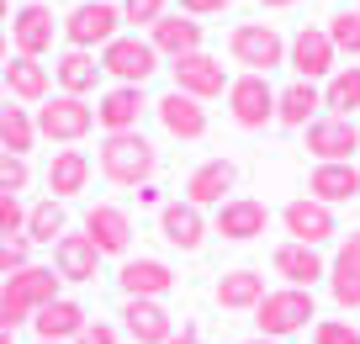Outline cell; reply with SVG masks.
Segmentation results:
<instances>
[{"mask_svg": "<svg viewBox=\"0 0 360 344\" xmlns=\"http://www.w3.org/2000/svg\"><path fill=\"white\" fill-rule=\"evenodd\" d=\"M307 196L323 201V207H339V201L360 196V165H318L307 175Z\"/></svg>", "mask_w": 360, "mask_h": 344, "instance_id": "f1b7e54d", "label": "cell"}, {"mask_svg": "<svg viewBox=\"0 0 360 344\" xmlns=\"http://www.w3.org/2000/svg\"><path fill=\"white\" fill-rule=\"evenodd\" d=\"M37 344H43V339H37Z\"/></svg>", "mask_w": 360, "mask_h": 344, "instance_id": "11a10c76", "label": "cell"}, {"mask_svg": "<svg viewBox=\"0 0 360 344\" xmlns=\"http://www.w3.org/2000/svg\"><path fill=\"white\" fill-rule=\"evenodd\" d=\"M259 6H270V11H276V6H297V0H259Z\"/></svg>", "mask_w": 360, "mask_h": 344, "instance_id": "c3c4849f", "label": "cell"}, {"mask_svg": "<svg viewBox=\"0 0 360 344\" xmlns=\"http://www.w3.org/2000/svg\"><path fill=\"white\" fill-rule=\"evenodd\" d=\"M169 75H175V90H180V96H191V101L228 96V69H223V58H212L207 48L175 58V64H169Z\"/></svg>", "mask_w": 360, "mask_h": 344, "instance_id": "ba28073f", "label": "cell"}, {"mask_svg": "<svg viewBox=\"0 0 360 344\" xmlns=\"http://www.w3.org/2000/svg\"><path fill=\"white\" fill-rule=\"evenodd\" d=\"M244 344H281V339H265V333H255V339H244Z\"/></svg>", "mask_w": 360, "mask_h": 344, "instance_id": "7dc6e473", "label": "cell"}, {"mask_svg": "<svg viewBox=\"0 0 360 344\" xmlns=\"http://www.w3.org/2000/svg\"><path fill=\"white\" fill-rule=\"evenodd\" d=\"M212 297H217V307H228V312H255L259 302H265V276H259V270H228L212 286Z\"/></svg>", "mask_w": 360, "mask_h": 344, "instance_id": "1f68e13d", "label": "cell"}, {"mask_svg": "<svg viewBox=\"0 0 360 344\" xmlns=\"http://www.w3.org/2000/svg\"><path fill=\"white\" fill-rule=\"evenodd\" d=\"M154 69H159V53H154L148 37L117 32L112 43L101 48V75H112L117 85H138V90H143V79H154Z\"/></svg>", "mask_w": 360, "mask_h": 344, "instance_id": "5b68a950", "label": "cell"}, {"mask_svg": "<svg viewBox=\"0 0 360 344\" xmlns=\"http://www.w3.org/2000/svg\"><path fill=\"white\" fill-rule=\"evenodd\" d=\"M53 79H58V96H79L85 101L90 90L101 85V58L85 53V48H69V53H58Z\"/></svg>", "mask_w": 360, "mask_h": 344, "instance_id": "83f0119b", "label": "cell"}, {"mask_svg": "<svg viewBox=\"0 0 360 344\" xmlns=\"http://www.w3.org/2000/svg\"><path fill=\"white\" fill-rule=\"evenodd\" d=\"M112 6H122V0H112Z\"/></svg>", "mask_w": 360, "mask_h": 344, "instance_id": "f5cc1de1", "label": "cell"}, {"mask_svg": "<svg viewBox=\"0 0 360 344\" xmlns=\"http://www.w3.org/2000/svg\"><path fill=\"white\" fill-rule=\"evenodd\" d=\"M64 37L69 48H85V53H96V48H106L117 37V27H122V11H117L112 0H85V6H75V11L64 16Z\"/></svg>", "mask_w": 360, "mask_h": 344, "instance_id": "8992f818", "label": "cell"}, {"mask_svg": "<svg viewBox=\"0 0 360 344\" xmlns=\"http://www.w3.org/2000/svg\"><path fill=\"white\" fill-rule=\"evenodd\" d=\"M270 265H276V276H286V286H302V291H313V281H328L323 255L307 244H281L270 255Z\"/></svg>", "mask_w": 360, "mask_h": 344, "instance_id": "484cf974", "label": "cell"}, {"mask_svg": "<svg viewBox=\"0 0 360 344\" xmlns=\"http://www.w3.org/2000/svg\"><path fill=\"white\" fill-rule=\"evenodd\" d=\"M117 11H122V22H133V27H154L159 16L169 11V0H122Z\"/></svg>", "mask_w": 360, "mask_h": 344, "instance_id": "f35d334b", "label": "cell"}, {"mask_svg": "<svg viewBox=\"0 0 360 344\" xmlns=\"http://www.w3.org/2000/svg\"><path fill=\"white\" fill-rule=\"evenodd\" d=\"M159 234H165L169 249L196 255V249L207 244V217H202V207H191V201H165V207H159Z\"/></svg>", "mask_w": 360, "mask_h": 344, "instance_id": "9a60e30c", "label": "cell"}, {"mask_svg": "<svg viewBox=\"0 0 360 344\" xmlns=\"http://www.w3.org/2000/svg\"><path fill=\"white\" fill-rule=\"evenodd\" d=\"M281 222H286V234H292V244H307V249L328 244V238L339 234V217H334V207H323V201H313V196H297V201H286Z\"/></svg>", "mask_w": 360, "mask_h": 344, "instance_id": "30bf717a", "label": "cell"}, {"mask_svg": "<svg viewBox=\"0 0 360 344\" xmlns=\"http://www.w3.org/2000/svg\"><path fill=\"white\" fill-rule=\"evenodd\" d=\"M228 53H233V64H244V75H270L286 64V37L270 22H244L228 37Z\"/></svg>", "mask_w": 360, "mask_h": 344, "instance_id": "3957f363", "label": "cell"}, {"mask_svg": "<svg viewBox=\"0 0 360 344\" xmlns=\"http://www.w3.org/2000/svg\"><path fill=\"white\" fill-rule=\"evenodd\" d=\"M48 191H53V201H69L79 196V191L90 186V159L79 154V148H58L53 159H48Z\"/></svg>", "mask_w": 360, "mask_h": 344, "instance_id": "4dcf8cb0", "label": "cell"}, {"mask_svg": "<svg viewBox=\"0 0 360 344\" xmlns=\"http://www.w3.org/2000/svg\"><path fill=\"white\" fill-rule=\"evenodd\" d=\"M355 11H360V6H355Z\"/></svg>", "mask_w": 360, "mask_h": 344, "instance_id": "db71d44e", "label": "cell"}, {"mask_svg": "<svg viewBox=\"0 0 360 344\" xmlns=\"http://www.w3.org/2000/svg\"><path fill=\"white\" fill-rule=\"evenodd\" d=\"M313 344H360V329L345 318H323V323H313Z\"/></svg>", "mask_w": 360, "mask_h": 344, "instance_id": "60d3db41", "label": "cell"}, {"mask_svg": "<svg viewBox=\"0 0 360 344\" xmlns=\"http://www.w3.org/2000/svg\"><path fill=\"white\" fill-rule=\"evenodd\" d=\"M228 117H233L244 133H259V127L276 122V90H270V79L265 75L228 79Z\"/></svg>", "mask_w": 360, "mask_h": 344, "instance_id": "52a82bcc", "label": "cell"}, {"mask_svg": "<svg viewBox=\"0 0 360 344\" xmlns=\"http://www.w3.org/2000/svg\"><path fill=\"white\" fill-rule=\"evenodd\" d=\"M328 297H334L345 312L360 307V228L339 244L334 265H328Z\"/></svg>", "mask_w": 360, "mask_h": 344, "instance_id": "7402d4cb", "label": "cell"}, {"mask_svg": "<svg viewBox=\"0 0 360 344\" xmlns=\"http://www.w3.org/2000/svg\"><path fill=\"white\" fill-rule=\"evenodd\" d=\"M32 265V244L27 238H0V281Z\"/></svg>", "mask_w": 360, "mask_h": 344, "instance_id": "74e56055", "label": "cell"}, {"mask_svg": "<svg viewBox=\"0 0 360 344\" xmlns=\"http://www.w3.org/2000/svg\"><path fill=\"white\" fill-rule=\"evenodd\" d=\"M85 323H90V312L79 307V302L58 297V302H48V307L32 318V329H37V339H43V344H75L79 333H85Z\"/></svg>", "mask_w": 360, "mask_h": 344, "instance_id": "603a6c76", "label": "cell"}, {"mask_svg": "<svg viewBox=\"0 0 360 344\" xmlns=\"http://www.w3.org/2000/svg\"><path fill=\"white\" fill-rule=\"evenodd\" d=\"M6 58H11V43H6V32H0V64H6Z\"/></svg>", "mask_w": 360, "mask_h": 344, "instance_id": "bcb514c9", "label": "cell"}, {"mask_svg": "<svg viewBox=\"0 0 360 344\" xmlns=\"http://www.w3.org/2000/svg\"><path fill=\"white\" fill-rule=\"evenodd\" d=\"M148 106H154V101H143L138 85H112L101 101H96V122H101L106 133H138V122H143Z\"/></svg>", "mask_w": 360, "mask_h": 344, "instance_id": "ac0fdd59", "label": "cell"}, {"mask_svg": "<svg viewBox=\"0 0 360 344\" xmlns=\"http://www.w3.org/2000/svg\"><path fill=\"white\" fill-rule=\"evenodd\" d=\"M169 344H202V333H196V329H180V333H169Z\"/></svg>", "mask_w": 360, "mask_h": 344, "instance_id": "f6af8a7d", "label": "cell"}, {"mask_svg": "<svg viewBox=\"0 0 360 344\" xmlns=\"http://www.w3.org/2000/svg\"><path fill=\"white\" fill-rule=\"evenodd\" d=\"M307 154L318 165H349V154H360V127L349 117H318L307 127Z\"/></svg>", "mask_w": 360, "mask_h": 344, "instance_id": "7c38bea8", "label": "cell"}, {"mask_svg": "<svg viewBox=\"0 0 360 344\" xmlns=\"http://www.w3.org/2000/svg\"><path fill=\"white\" fill-rule=\"evenodd\" d=\"M313 318H318V307H313V291H302V286L265 291V302L255 307L259 333H265V339H281V344L292 339V333H302Z\"/></svg>", "mask_w": 360, "mask_h": 344, "instance_id": "7a4b0ae2", "label": "cell"}, {"mask_svg": "<svg viewBox=\"0 0 360 344\" xmlns=\"http://www.w3.org/2000/svg\"><path fill=\"white\" fill-rule=\"evenodd\" d=\"M154 117H159V127H165L169 138H180V144L207 138V106L191 101V96H180V90H169L165 101H154Z\"/></svg>", "mask_w": 360, "mask_h": 344, "instance_id": "2e32d148", "label": "cell"}, {"mask_svg": "<svg viewBox=\"0 0 360 344\" xmlns=\"http://www.w3.org/2000/svg\"><path fill=\"white\" fill-rule=\"evenodd\" d=\"M32 122H37V138H48V144H79L96 127V106H85L79 96H48Z\"/></svg>", "mask_w": 360, "mask_h": 344, "instance_id": "277c9868", "label": "cell"}, {"mask_svg": "<svg viewBox=\"0 0 360 344\" xmlns=\"http://www.w3.org/2000/svg\"><path fill=\"white\" fill-rule=\"evenodd\" d=\"M122 297H138V302H165L169 291H175V270L165 265V260H127L122 265Z\"/></svg>", "mask_w": 360, "mask_h": 344, "instance_id": "ffe728a7", "label": "cell"}, {"mask_svg": "<svg viewBox=\"0 0 360 344\" xmlns=\"http://www.w3.org/2000/svg\"><path fill=\"white\" fill-rule=\"evenodd\" d=\"M85 238L96 244V255H127L133 249V217L112 201H96L85 212Z\"/></svg>", "mask_w": 360, "mask_h": 344, "instance_id": "4fadbf2b", "label": "cell"}, {"mask_svg": "<svg viewBox=\"0 0 360 344\" xmlns=\"http://www.w3.org/2000/svg\"><path fill=\"white\" fill-rule=\"evenodd\" d=\"M122 323H127V333H133V344H169V333H175V318L165 312V302L127 297L122 302Z\"/></svg>", "mask_w": 360, "mask_h": 344, "instance_id": "cb8c5ba5", "label": "cell"}, {"mask_svg": "<svg viewBox=\"0 0 360 344\" xmlns=\"http://www.w3.org/2000/svg\"><path fill=\"white\" fill-rule=\"evenodd\" d=\"M228 6H233V0H180V16H217V11H228Z\"/></svg>", "mask_w": 360, "mask_h": 344, "instance_id": "7bdbcfd3", "label": "cell"}, {"mask_svg": "<svg viewBox=\"0 0 360 344\" xmlns=\"http://www.w3.org/2000/svg\"><path fill=\"white\" fill-rule=\"evenodd\" d=\"M0 238H27V207H22V196H0Z\"/></svg>", "mask_w": 360, "mask_h": 344, "instance_id": "ab89813d", "label": "cell"}, {"mask_svg": "<svg viewBox=\"0 0 360 344\" xmlns=\"http://www.w3.org/2000/svg\"><path fill=\"white\" fill-rule=\"evenodd\" d=\"M318 111H323V90L307 85V79L276 90V122H281V127H313Z\"/></svg>", "mask_w": 360, "mask_h": 344, "instance_id": "f546056e", "label": "cell"}, {"mask_svg": "<svg viewBox=\"0 0 360 344\" xmlns=\"http://www.w3.org/2000/svg\"><path fill=\"white\" fill-rule=\"evenodd\" d=\"M22 323H32V312H27V307H16V302L6 297V286H0V329H6V333H16Z\"/></svg>", "mask_w": 360, "mask_h": 344, "instance_id": "b9f144b4", "label": "cell"}, {"mask_svg": "<svg viewBox=\"0 0 360 344\" xmlns=\"http://www.w3.org/2000/svg\"><path fill=\"white\" fill-rule=\"evenodd\" d=\"M101 175L112 180V186H138L143 191L148 180H154V170H159V154H154V144H148L143 133H106V144H101Z\"/></svg>", "mask_w": 360, "mask_h": 344, "instance_id": "6da1fadb", "label": "cell"}, {"mask_svg": "<svg viewBox=\"0 0 360 344\" xmlns=\"http://www.w3.org/2000/svg\"><path fill=\"white\" fill-rule=\"evenodd\" d=\"M37 144V122H32V111L27 106H11V101H6V106H0V148H6V154H22L27 159V148Z\"/></svg>", "mask_w": 360, "mask_h": 344, "instance_id": "836d02e7", "label": "cell"}, {"mask_svg": "<svg viewBox=\"0 0 360 344\" xmlns=\"http://www.w3.org/2000/svg\"><path fill=\"white\" fill-rule=\"evenodd\" d=\"M328 43H334V53H349V58H360V11H339V16H328Z\"/></svg>", "mask_w": 360, "mask_h": 344, "instance_id": "d590c367", "label": "cell"}, {"mask_svg": "<svg viewBox=\"0 0 360 344\" xmlns=\"http://www.w3.org/2000/svg\"><path fill=\"white\" fill-rule=\"evenodd\" d=\"M0 344H16V333H6V329H0Z\"/></svg>", "mask_w": 360, "mask_h": 344, "instance_id": "f907efd6", "label": "cell"}, {"mask_svg": "<svg viewBox=\"0 0 360 344\" xmlns=\"http://www.w3.org/2000/svg\"><path fill=\"white\" fill-rule=\"evenodd\" d=\"M0 286H6V297H11L16 307H27L37 318L48 302H58V270L53 265H27V270H16V276H6Z\"/></svg>", "mask_w": 360, "mask_h": 344, "instance_id": "e0dca14e", "label": "cell"}, {"mask_svg": "<svg viewBox=\"0 0 360 344\" xmlns=\"http://www.w3.org/2000/svg\"><path fill=\"white\" fill-rule=\"evenodd\" d=\"M58 234H64V201H37V207H27V244H58Z\"/></svg>", "mask_w": 360, "mask_h": 344, "instance_id": "e575fe53", "label": "cell"}, {"mask_svg": "<svg viewBox=\"0 0 360 344\" xmlns=\"http://www.w3.org/2000/svg\"><path fill=\"white\" fill-rule=\"evenodd\" d=\"M0 106H6V85H0Z\"/></svg>", "mask_w": 360, "mask_h": 344, "instance_id": "816d5d0a", "label": "cell"}, {"mask_svg": "<svg viewBox=\"0 0 360 344\" xmlns=\"http://www.w3.org/2000/svg\"><path fill=\"white\" fill-rule=\"evenodd\" d=\"M286 69H297V79H307V85H318V79L334 75L339 53H334V43H328L323 27H302V32L286 43Z\"/></svg>", "mask_w": 360, "mask_h": 344, "instance_id": "9c48e42d", "label": "cell"}, {"mask_svg": "<svg viewBox=\"0 0 360 344\" xmlns=\"http://www.w3.org/2000/svg\"><path fill=\"white\" fill-rule=\"evenodd\" d=\"M27 180H32V165H27L22 154H6V148H0V196H22Z\"/></svg>", "mask_w": 360, "mask_h": 344, "instance_id": "8d00e7d4", "label": "cell"}, {"mask_svg": "<svg viewBox=\"0 0 360 344\" xmlns=\"http://www.w3.org/2000/svg\"><path fill=\"white\" fill-rule=\"evenodd\" d=\"M233 186H238V170L228 159H207V165H196L186 175V201L191 207H223Z\"/></svg>", "mask_w": 360, "mask_h": 344, "instance_id": "44dd1931", "label": "cell"}, {"mask_svg": "<svg viewBox=\"0 0 360 344\" xmlns=\"http://www.w3.org/2000/svg\"><path fill=\"white\" fill-rule=\"evenodd\" d=\"M0 85L11 90L16 101H27V106H43L48 90H53V75H48L43 58H22V53H11L6 64H0Z\"/></svg>", "mask_w": 360, "mask_h": 344, "instance_id": "d6986e66", "label": "cell"}, {"mask_svg": "<svg viewBox=\"0 0 360 344\" xmlns=\"http://www.w3.org/2000/svg\"><path fill=\"white\" fill-rule=\"evenodd\" d=\"M75 344H117V329H112V323H101V318H96V323H85V333H79Z\"/></svg>", "mask_w": 360, "mask_h": 344, "instance_id": "ee69618b", "label": "cell"}, {"mask_svg": "<svg viewBox=\"0 0 360 344\" xmlns=\"http://www.w3.org/2000/svg\"><path fill=\"white\" fill-rule=\"evenodd\" d=\"M323 106H328V117H349V122H355V111H360V64H345V69H334V75L323 79Z\"/></svg>", "mask_w": 360, "mask_h": 344, "instance_id": "d6a6232c", "label": "cell"}, {"mask_svg": "<svg viewBox=\"0 0 360 344\" xmlns=\"http://www.w3.org/2000/svg\"><path fill=\"white\" fill-rule=\"evenodd\" d=\"M53 32H58L53 6H43V0L16 6V16H11V48H16L22 58H43L48 48H53Z\"/></svg>", "mask_w": 360, "mask_h": 344, "instance_id": "8fae6325", "label": "cell"}, {"mask_svg": "<svg viewBox=\"0 0 360 344\" xmlns=\"http://www.w3.org/2000/svg\"><path fill=\"white\" fill-rule=\"evenodd\" d=\"M6 16H11V0H0V22H6Z\"/></svg>", "mask_w": 360, "mask_h": 344, "instance_id": "681fc988", "label": "cell"}, {"mask_svg": "<svg viewBox=\"0 0 360 344\" xmlns=\"http://www.w3.org/2000/svg\"><path fill=\"white\" fill-rule=\"evenodd\" d=\"M265 222H270L265 201H255V196H228L223 207H217V217H212V234H223L228 244H249V238L265 234Z\"/></svg>", "mask_w": 360, "mask_h": 344, "instance_id": "5bb4252c", "label": "cell"}, {"mask_svg": "<svg viewBox=\"0 0 360 344\" xmlns=\"http://www.w3.org/2000/svg\"><path fill=\"white\" fill-rule=\"evenodd\" d=\"M148 43H154L159 58H186L202 48V22H191V16H159L154 27H148Z\"/></svg>", "mask_w": 360, "mask_h": 344, "instance_id": "d4e9b609", "label": "cell"}, {"mask_svg": "<svg viewBox=\"0 0 360 344\" xmlns=\"http://www.w3.org/2000/svg\"><path fill=\"white\" fill-rule=\"evenodd\" d=\"M53 270H58V281H96L101 255H96V244H90L85 234H58V244H53Z\"/></svg>", "mask_w": 360, "mask_h": 344, "instance_id": "4316f807", "label": "cell"}]
</instances>
